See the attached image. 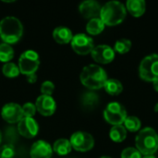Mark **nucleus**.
<instances>
[{"label": "nucleus", "mask_w": 158, "mask_h": 158, "mask_svg": "<svg viewBox=\"0 0 158 158\" xmlns=\"http://www.w3.org/2000/svg\"><path fill=\"white\" fill-rule=\"evenodd\" d=\"M80 80L88 89L98 90L105 86L107 81V74L100 66L91 64L83 68L80 75Z\"/></svg>", "instance_id": "1"}, {"label": "nucleus", "mask_w": 158, "mask_h": 158, "mask_svg": "<svg viewBox=\"0 0 158 158\" xmlns=\"http://www.w3.org/2000/svg\"><path fill=\"white\" fill-rule=\"evenodd\" d=\"M23 34V26L20 20L15 17L8 16L0 21V38L6 44L18 43Z\"/></svg>", "instance_id": "2"}, {"label": "nucleus", "mask_w": 158, "mask_h": 158, "mask_svg": "<svg viewBox=\"0 0 158 158\" xmlns=\"http://www.w3.org/2000/svg\"><path fill=\"white\" fill-rule=\"evenodd\" d=\"M125 6L118 1H110L105 4L100 12V19L107 26H115L121 23L126 18Z\"/></svg>", "instance_id": "3"}, {"label": "nucleus", "mask_w": 158, "mask_h": 158, "mask_svg": "<svg viewBox=\"0 0 158 158\" xmlns=\"http://www.w3.org/2000/svg\"><path fill=\"white\" fill-rule=\"evenodd\" d=\"M137 150L144 156H152L158 150V135L152 128L143 129L135 139Z\"/></svg>", "instance_id": "4"}, {"label": "nucleus", "mask_w": 158, "mask_h": 158, "mask_svg": "<svg viewBox=\"0 0 158 158\" xmlns=\"http://www.w3.org/2000/svg\"><path fill=\"white\" fill-rule=\"evenodd\" d=\"M40 65V57L34 50L24 51L19 58V72L25 76L36 73Z\"/></svg>", "instance_id": "5"}, {"label": "nucleus", "mask_w": 158, "mask_h": 158, "mask_svg": "<svg viewBox=\"0 0 158 158\" xmlns=\"http://www.w3.org/2000/svg\"><path fill=\"white\" fill-rule=\"evenodd\" d=\"M140 77L146 81L158 80V55L153 54L145 56L140 64Z\"/></svg>", "instance_id": "6"}, {"label": "nucleus", "mask_w": 158, "mask_h": 158, "mask_svg": "<svg viewBox=\"0 0 158 158\" xmlns=\"http://www.w3.org/2000/svg\"><path fill=\"white\" fill-rule=\"evenodd\" d=\"M127 117L125 107L118 102L109 103L104 111V118L106 121L113 126L122 125Z\"/></svg>", "instance_id": "7"}, {"label": "nucleus", "mask_w": 158, "mask_h": 158, "mask_svg": "<svg viewBox=\"0 0 158 158\" xmlns=\"http://www.w3.org/2000/svg\"><path fill=\"white\" fill-rule=\"evenodd\" d=\"M70 144L72 149L78 152H88L93 149L94 145V137L85 131H76L74 132L70 139Z\"/></svg>", "instance_id": "8"}, {"label": "nucleus", "mask_w": 158, "mask_h": 158, "mask_svg": "<svg viewBox=\"0 0 158 158\" xmlns=\"http://www.w3.org/2000/svg\"><path fill=\"white\" fill-rule=\"evenodd\" d=\"M70 45L75 53L81 56L90 54L94 48V40L85 33H78L73 35Z\"/></svg>", "instance_id": "9"}, {"label": "nucleus", "mask_w": 158, "mask_h": 158, "mask_svg": "<svg viewBox=\"0 0 158 158\" xmlns=\"http://www.w3.org/2000/svg\"><path fill=\"white\" fill-rule=\"evenodd\" d=\"M1 116L2 118L9 124L19 123L23 118L22 107L17 103H7L2 107Z\"/></svg>", "instance_id": "10"}, {"label": "nucleus", "mask_w": 158, "mask_h": 158, "mask_svg": "<svg viewBox=\"0 0 158 158\" xmlns=\"http://www.w3.org/2000/svg\"><path fill=\"white\" fill-rule=\"evenodd\" d=\"M92 57L94 61L100 64H108L115 58V51L112 47L106 44H100L94 46L91 52Z\"/></svg>", "instance_id": "11"}, {"label": "nucleus", "mask_w": 158, "mask_h": 158, "mask_svg": "<svg viewBox=\"0 0 158 158\" xmlns=\"http://www.w3.org/2000/svg\"><path fill=\"white\" fill-rule=\"evenodd\" d=\"M19 133L27 139L34 138L39 131V125L33 118H22L18 123Z\"/></svg>", "instance_id": "12"}, {"label": "nucleus", "mask_w": 158, "mask_h": 158, "mask_svg": "<svg viewBox=\"0 0 158 158\" xmlns=\"http://www.w3.org/2000/svg\"><path fill=\"white\" fill-rule=\"evenodd\" d=\"M35 106L37 111L44 116L50 117L52 116L56 110V103L52 96L41 94L35 101Z\"/></svg>", "instance_id": "13"}, {"label": "nucleus", "mask_w": 158, "mask_h": 158, "mask_svg": "<svg viewBox=\"0 0 158 158\" xmlns=\"http://www.w3.org/2000/svg\"><path fill=\"white\" fill-rule=\"evenodd\" d=\"M102 6L100 4L94 0H86L81 3L79 6L80 13L84 17L85 19H95L100 18V12H101Z\"/></svg>", "instance_id": "14"}, {"label": "nucleus", "mask_w": 158, "mask_h": 158, "mask_svg": "<svg viewBox=\"0 0 158 158\" xmlns=\"http://www.w3.org/2000/svg\"><path fill=\"white\" fill-rule=\"evenodd\" d=\"M52 155L53 147L44 140L35 142L30 150L31 158H51Z\"/></svg>", "instance_id": "15"}, {"label": "nucleus", "mask_w": 158, "mask_h": 158, "mask_svg": "<svg viewBox=\"0 0 158 158\" xmlns=\"http://www.w3.org/2000/svg\"><path fill=\"white\" fill-rule=\"evenodd\" d=\"M53 37L55 41L59 44H67L71 42L73 34L72 31L64 26L56 27L53 31Z\"/></svg>", "instance_id": "16"}, {"label": "nucleus", "mask_w": 158, "mask_h": 158, "mask_svg": "<svg viewBox=\"0 0 158 158\" xmlns=\"http://www.w3.org/2000/svg\"><path fill=\"white\" fill-rule=\"evenodd\" d=\"M126 8L133 17H141L145 12L146 4L143 0H129Z\"/></svg>", "instance_id": "17"}, {"label": "nucleus", "mask_w": 158, "mask_h": 158, "mask_svg": "<svg viewBox=\"0 0 158 158\" xmlns=\"http://www.w3.org/2000/svg\"><path fill=\"white\" fill-rule=\"evenodd\" d=\"M72 150V146L70 144L69 140L68 139H58L54 143L53 145V152L57 154L58 156H67Z\"/></svg>", "instance_id": "18"}, {"label": "nucleus", "mask_w": 158, "mask_h": 158, "mask_svg": "<svg viewBox=\"0 0 158 158\" xmlns=\"http://www.w3.org/2000/svg\"><path fill=\"white\" fill-rule=\"evenodd\" d=\"M105 23L102 21L100 18L92 19L86 25V31L91 35H97L101 33L105 29Z\"/></svg>", "instance_id": "19"}, {"label": "nucleus", "mask_w": 158, "mask_h": 158, "mask_svg": "<svg viewBox=\"0 0 158 158\" xmlns=\"http://www.w3.org/2000/svg\"><path fill=\"white\" fill-rule=\"evenodd\" d=\"M104 88L106 92L111 95H118L123 91V86L121 82L117 79H107Z\"/></svg>", "instance_id": "20"}, {"label": "nucleus", "mask_w": 158, "mask_h": 158, "mask_svg": "<svg viewBox=\"0 0 158 158\" xmlns=\"http://www.w3.org/2000/svg\"><path fill=\"white\" fill-rule=\"evenodd\" d=\"M110 138L115 143H121L127 137V130L122 125L113 126L109 132Z\"/></svg>", "instance_id": "21"}, {"label": "nucleus", "mask_w": 158, "mask_h": 158, "mask_svg": "<svg viewBox=\"0 0 158 158\" xmlns=\"http://www.w3.org/2000/svg\"><path fill=\"white\" fill-rule=\"evenodd\" d=\"M14 57V50L8 44H0V62L8 63Z\"/></svg>", "instance_id": "22"}, {"label": "nucleus", "mask_w": 158, "mask_h": 158, "mask_svg": "<svg viewBox=\"0 0 158 158\" xmlns=\"http://www.w3.org/2000/svg\"><path fill=\"white\" fill-rule=\"evenodd\" d=\"M98 102H99L98 95L93 92H87L81 97V104L86 108L94 107L98 104Z\"/></svg>", "instance_id": "23"}, {"label": "nucleus", "mask_w": 158, "mask_h": 158, "mask_svg": "<svg viewBox=\"0 0 158 158\" xmlns=\"http://www.w3.org/2000/svg\"><path fill=\"white\" fill-rule=\"evenodd\" d=\"M2 72L7 78H16L20 73L18 65H16L15 63H12V62L6 63L2 68Z\"/></svg>", "instance_id": "24"}, {"label": "nucleus", "mask_w": 158, "mask_h": 158, "mask_svg": "<svg viewBox=\"0 0 158 158\" xmlns=\"http://www.w3.org/2000/svg\"><path fill=\"white\" fill-rule=\"evenodd\" d=\"M141 125H142L141 120L137 117H134V116L127 117L125 121H124L125 129L131 131V132H135V131H139L141 128Z\"/></svg>", "instance_id": "25"}, {"label": "nucleus", "mask_w": 158, "mask_h": 158, "mask_svg": "<svg viewBox=\"0 0 158 158\" xmlns=\"http://www.w3.org/2000/svg\"><path fill=\"white\" fill-rule=\"evenodd\" d=\"M131 48V42L128 39H119L116 42L114 51L118 54H126Z\"/></svg>", "instance_id": "26"}, {"label": "nucleus", "mask_w": 158, "mask_h": 158, "mask_svg": "<svg viewBox=\"0 0 158 158\" xmlns=\"http://www.w3.org/2000/svg\"><path fill=\"white\" fill-rule=\"evenodd\" d=\"M22 114L24 118H33L34 115L36 114V106L35 104H32L31 102L25 103L22 106Z\"/></svg>", "instance_id": "27"}, {"label": "nucleus", "mask_w": 158, "mask_h": 158, "mask_svg": "<svg viewBox=\"0 0 158 158\" xmlns=\"http://www.w3.org/2000/svg\"><path fill=\"white\" fill-rule=\"evenodd\" d=\"M15 156V148L11 144H6L0 149V158H13Z\"/></svg>", "instance_id": "28"}, {"label": "nucleus", "mask_w": 158, "mask_h": 158, "mask_svg": "<svg viewBox=\"0 0 158 158\" xmlns=\"http://www.w3.org/2000/svg\"><path fill=\"white\" fill-rule=\"evenodd\" d=\"M121 158H142V154L136 148L128 147L122 151Z\"/></svg>", "instance_id": "29"}, {"label": "nucleus", "mask_w": 158, "mask_h": 158, "mask_svg": "<svg viewBox=\"0 0 158 158\" xmlns=\"http://www.w3.org/2000/svg\"><path fill=\"white\" fill-rule=\"evenodd\" d=\"M55 91V84L51 81H45L41 85V93L44 95L52 96Z\"/></svg>", "instance_id": "30"}, {"label": "nucleus", "mask_w": 158, "mask_h": 158, "mask_svg": "<svg viewBox=\"0 0 158 158\" xmlns=\"http://www.w3.org/2000/svg\"><path fill=\"white\" fill-rule=\"evenodd\" d=\"M26 77H27V81L29 83H35L37 81V75H36V73L31 74V75L26 76Z\"/></svg>", "instance_id": "31"}, {"label": "nucleus", "mask_w": 158, "mask_h": 158, "mask_svg": "<svg viewBox=\"0 0 158 158\" xmlns=\"http://www.w3.org/2000/svg\"><path fill=\"white\" fill-rule=\"evenodd\" d=\"M153 85H154V89L156 90V92H157L158 93V80L157 81H155L153 82Z\"/></svg>", "instance_id": "32"}, {"label": "nucleus", "mask_w": 158, "mask_h": 158, "mask_svg": "<svg viewBox=\"0 0 158 158\" xmlns=\"http://www.w3.org/2000/svg\"><path fill=\"white\" fill-rule=\"evenodd\" d=\"M142 158H156L154 155H152V156H144L143 157H142Z\"/></svg>", "instance_id": "33"}, {"label": "nucleus", "mask_w": 158, "mask_h": 158, "mask_svg": "<svg viewBox=\"0 0 158 158\" xmlns=\"http://www.w3.org/2000/svg\"><path fill=\"white\" fill-rule=\"evenodd\" d=\"M155 111H156V112H158V103L155 106Z\"/></svg>", "instance_id": "34"}, {"label": "nucleus", "mask_w": 158, "mask_h": 158, "mask_svg": "<svg viewBox=\"0 0 158 158\" xmlns=\"http://www.w3.org/2000/svg\"><path fill=\"white\" fill-rule=\"evenodd\" d=\"M1 141H2V133L0 131V143H1Z\"/></svg>", "instance_id": "35"}, {"label": "nucleus", "mask_w": 158, "mask_h": 158, "mask_svg": "<svg viewBox=\"0 0 158 158\" xmlns=\"http://www.w3.org/2000/svg\"><path fill=\"white\" fill-rule=\"evenodd\" d=\"M101 158H111V157H109V156H102Z\"/></svg>", "instance_id": "36"}]
</instances>
